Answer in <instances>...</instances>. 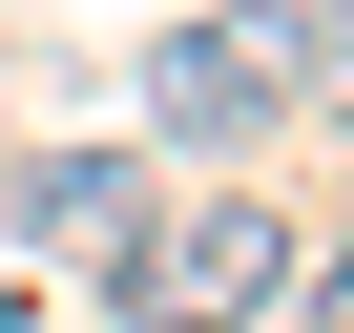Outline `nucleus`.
Returning a JSON list of instances; mask_svg holds the SVG:
<instances>
[{"label":"nucleus","mask_w":354,"mask_h":333,"mask_svg":"<svg viewBox=\"0 0 354 333\" xmlns=\"http://www.w3.org/2000/svg\"><path fill=\"white\" fill-rule=\"evenodd\" d=\"M333 21H354V0H209V21H167L146 42V125L167 146H271L333 84Z\"/></svg>","instance_id":"obj_1"},{"label":"nucleus","mask_w":354,"mask_h":333,"mask_svg":"<svg viewBox=\"0 0 354 333\" xmlns=\"http://www.w3.org/2000/svg\"><path fill=\"white\" fill-rule=\"evenodd\" d=\"M104 292H125V333H271V292H292V209H271V188L146 209Z\"/></svg>","instance_id":"obj_2"},{"label":"nucleus","mask_w":354,"mask_h":333,"mask_svg":"<svg viewBox=\"0 0 354 333\" xmlns=\"http://www.w3.org/2000/svg\"><path fill=\"white\" fill-rule=\"evenodd\" d=\"M0 209H21V250H84V271H125V229H146L167 188H146L125 146H42L21 188H0Z\"/></svg>","instance_id":"obj_3"},{"label":"nucleus","mask_w":354,"mask_h":333,"mask_svg":"<svg viewBox=\"0 0 354 333\" xmlns=\"http://www.w3.org/2000/svg\"><path fill=\"white\" fill-rule=\"evenodd\" d=\"M292 333H333V292H292Z\"/></svg>","instance_id":"obj_4"}]
</instances>
